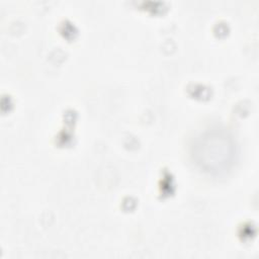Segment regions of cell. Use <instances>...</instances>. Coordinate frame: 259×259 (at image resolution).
I'll use <instances>...</instances> for the list:
<instances>
[{"mask_svg": "<svg viewBox=\"0 0 259 259\" xmlns=\"http://www.w3.org/2000/svg\"><path fill=\"white\" fill-rule=\"evenodd\" d=\"M227 137H210L207 136L199 142L196 147V156L198 159L211 153V156L202 164V167L207 171H220L222 166H226L229 161V154H227L228 140Z\"/></svg>", "mask_w": 259, "mask_h": 259, "instance_id": "1", "label": "cell"}]
</instances>
